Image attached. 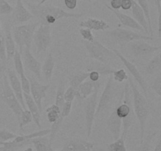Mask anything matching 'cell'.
<instances>
[{
  "label": "cell",
  "mask_w": 161,
  "mask_h": 151,
  "mask_svg": "<svg viewBox=\"0 0 161 151\" xmlns=\"http://www.w3.org/2000/svg\"><path fill=\"white\" fill-rule=\"evenodd\" d=\"M28 9L33 15L37 19L39 25H52L55 24L58 20L62 18L78 19L83 17V13H70L64 10L57 6L50 5H39L27 2Z\"/></svg>",
  "instance_id": "obj_1"
},
{
  "label": "cell",
  "mask_w": 161,
  "mask_h": 151,
  "mask_svg": "<svg viewBox=\"0 0 161 151\" xmlns=\"http://www.w3.org/2000/svg\"><path fill=\"white\" fill-rule=\"evenodd\" d=\"M127 80L130 85V91H131L132 98H133L134 113L139 123L140 143H142L144 139L146 124H147L148 118L150 114V106H149L147 98L144 94H142L133 79L131 77H128Z\"/></svg>",
  "instance_id": "obj_2"
},
{
  "label": "cell",
  "mask_w": 161,
  "mask_h": 151,
  "mask_svg": "<svg viewBox=\"0 0 161 151\" xmlns=\"http://www.w3.org/2000/svg\"><path fill=\"white\" fill-rule=\"evenodd\" d=\"M118 87L119 86L116 85V82L113 80L112 75H110L105 83V88L101 94L100 98L97 101L95 117H99L101 114L108 111L110 109L115 106L116 102L119 99H117Z\"/></svg>",
  "instance_id": "obj_3"
},
{
  "label": "cell",
  "mask_w": 161,
  "mask_h": 151,
  "mask_svg": "<svg viewBox=\"0 0 161 151\" xmlns=\"http://www.w3.org/2000/svg\"><path fill=\"white\" fill-rule=\"evenodd\" d=\"M39 25V23L38 21L28 24H21V25L14 26L11 30L14 40L15 43L18 46L19 52L20 54L22 53L23 49L25 47L31 49L33 35Z\"/></svg>",
  "instance_id": "obj_4"
},
{
  "label": "cell",
  "mask_w": 161,
  "mask_h": 151,
  "mask_svg": "<svg viewBox=\"0 0 161 151\" xmlns=\"http://www.w3.org/2000/svg\"><path fill=\"white\" fill-rule=\"evenodd\" d=\"M83 44L85 48L87 50L90 58L94 59L95 61L111 65V63L113 62L116 58H117L113 50L107 48L105 45H103L97 39H94L93 42L84 41Z\"/></svg>",
  "instance_id": "obj_5"
},
{
  "label": "cell",
  "mask_w": 161,
  "mask_h": 151,
  "mask_svg": "<svg viewBox=\"0 0 161 151\" xmlns=\"http://www.w3.org/2000/svg\"><path fill=\"white\" fill-rule=\"evenodd\" d=\"M3 89H2L1 93H0V98L12 110L17 123H19L20 115H21L22 112H23L24 108L22 107L21 104L20 103L18 99L17 98L15 94H14V91L11 89L10 85H9V81H8L6 73L3 76Z\"/></svg>",
  "instance_id": "obj_6"
},
{
  "label": "cell",
  "mask_w": 161,
  "mask_h": 151,
  "mask_svg": "<svg viewBox=\"0 0 161 151\" xmlns=\"http://www.w3.org/2000/svg\"><path fill=\"white\" fill-rule=\"evenodd\" d=\"M108 35L116 43L120 46L127 45L130 42L139 40V39H143V40H154L155 39L153 36H146V35L121 28H116L112 30L108 33Z\"/></svg>",
  "instance_id": "obj_7"
},
{
  "label": "cell",
  "mask_w": 161,
  "mask_h": 151,
  "mask_svg": "<svg viewBox=\"0 0 161 151\" xmlns=\"http://www.w3.org/2000/svg\"><path fill=\"white\" fill-rule=\"evenodd\" d=\"M127 45L130 54L135 58H148L160 50V46H153L143 39L132 41Z\"/></svg>",
  "instance_id": "obj_8"
},
{
  "label": "cell",
  "mask_w": 161,
  "mask_h": 151,
  "mask_svg": "<svg viewBox=\"0 0 161 151\" xmlns=\"http://www.w3.org/2000/svg\"><path fill=\"white\" fill-rule=\"evenodd\" d=\"M51 28L50 25H39L35 31L32 41L38 53L46 52L51 44Z\"/></svg>",
  "instance_id": "obj_9"
},
{
  "label": "cell",
  "mask_w": 161,
  "mask_h": 151,
  "mask_svg": "<svg viewBox=\"0 0 161 151\" xmlns=\"http://www.w3.org/2000/svg\"><path fill=\"white\" fill-rule=\"evenodd\" d=\"M99 90L94 91L91 95L86 98L84 105L85 124H86V131L87 137H90L92 134V127L95 119V113L97 109V98H98Z\"/></svg>",
  "instance_id": "obj_10"
},
{
  "label": "cell",
  "mask_w": 161,
  "mask_h": 151,
  "mask_svg": "<svg viewBox=\"0 0 161 151\" xmlns=\"http://www.w3.org/2000/svg\"><path fill=\"white\" fill-rule=\"evenodd\" d=\"M113 50L115 53V54L116 55V57L120 60V61L123 63V64L125 66L126 69H127V70H128V72L131 74V76H133V78L135 79V81H136L137 83H138V85L141 87L145 96L147 95V83H146V80H145V78L143 77V76L141 74V72H139L138 68H137L136 66H135V64H134L131 61H130L128 59H127L119 50H116V49H114V50Z\"/></svg>",
  "instance_id": "obj_11"
},
{
  "label": "cell",
  "mask_w": 161,
  "mask_h": 151,
  "mask_svg": "<svg viewBox=\"0 0 161 151\" xmlns=\"http://www.w3.org/2000/svg\"><path fill=\"white\" fill-rule=\"evenodd\" d=\"M30 82V94L37 105L39 111H42V100L47 95L50 85L42 84L32 76L28 77Z\"/></svg>",
  "instance_id": "obj_12"
},
{
  "label": "cell",
  "mask_w": 161,
  "mask_h": 151,
  "mask_svg": "<svg viewBox=\"0 0 161 151\" xmlns=\"http://www.w3.org/2000/svg\"><path fill=\"white\" fill-rule=\"evenodd\" d=\"M21 54H23L24 64L26 69L32 72L38 80H40L42 79V72H41L42 64L35 58L31 52V49L25 47Z\"/></svg>",
  "instance_id": "obj_13"
},
{
  "label": "cell",
  "mask_w": 161,
  "mask_h": 151,
  "mask_svg": "<svg viewBox=\"0 0 161 151\" xmlns=\"http://www.w3.org/2000/svg\"><path fill=\"white\" fill-rule=\"evenodd\" d=\"M6 75L7 76L8 81H9L10 87L12 91H14V94L16 95L17 98L21 104L22 107L24 109H26V105L25 104V101H24V96H23V90L21 87V83H20V79L17 76V73L14 69L8 68L6 69Z\"/></svg>",
  "instance_id": "obj_14"
},
{
  "label": "cell",
  "mask_w": 161,
  "mask_h": 151,
  "mask_svg": "<svg viewBox=\"0 0 161 151\" xmlns=\"http://www.w3.org/2000/svg\"><path fill=\"white\" fill-rule=\"evenodd\" d=\"M31 13L24 6L22 0H17L16 6L12 12V20L14 25L26 23L33 18Z\"/></svg>",
  "instance_id": "obj_15"
},
{
  "label": "cell",
  "mask_w": 161,
  "mask_h": 151,
  "mask_svg": "<svg viewBox=\"0 0 161 151\" xmlns=\"http://www.w3.org/2000/svg\"><path fill=\"white\" fill-rule=\"evenodd\" d=\"M94 146V144L91 142L77 137V138H71L68 139L63 146V149L67 151H91Z\"/></svg>",
  "instance_id": "obj_16"
},
{
  "label": "cell",
  "mask_w": 161,
  "mask_h": 151,
  "mask_svg": "<svg viewBox=\"0 0 161 151\" xmlns=\"http://www.w3.org/2000/svg\"><path fill=\"white\" fill-rule=\"evenodd\" d=\"M102 83L100 80L98 81H91V80H86L83 81L80 86L77 87L75 97L80 100H84L87 98L90 95L93 94L94 91L100 89Z\"/></svg>",
  "instance_id": "obj_17"
},
{
  "label": "cell",
  "mask_w": 161,
  "mask_h": 151,
  "mask_svg": "<svg viewBox=\"0 0 161 151\" xmlns=\"http://www.w3.org/2000/svg\"><path fill=\"white\" fill-rule=\"evenodd\" d=\"M107 128L109 131L113 139L116 140L119 138L121 134V128H122V120L117 116L115 108L113 107V110L108 118L106 120Z\"/></svg>",
  "instance_id": "obj_18"
},
{
  "label": "cell",
  "mask_w": 161,
  "mask_h": 151,
  "mask_svg": "<svg viewBox=\"0 0 161 151\" xmlns=\"http://www.w3.org/2000/svg\"><path fill=\"white\" fill-rule=\"evenodd\" d=\"M106 7L111 11L112 13L115 14L116 16V17L119 20L120 25H124V26L128 27V28H132V29H135L137 31H144V29H143L142 27L133 18L130 16L127 15V14H123V13L119 12V10H116V9H113L112 8H110V6L108 5L105 4Z\"/></svg>",
  "instance_id": "obj_19"
},
{
  "label": "cell",
  "mask_w": 161,
  "mask_h": 151,
  "mask_svg": "<svg viewBox=\"0 0 161 151\" xmlns=\"http://www.w3.org/2000/svg\"><path fill=\"white\" fill-rule=\"evenodd\" d=\"M23 96L26 108H28V110L31 113L33 121L36 124L38 128L41 129V112L39 111L37 105L36 104L35 101L33 100L31 94L23 92Z\"/></svg>",
  "instance_id": "obj_20"
},
{
  "label": "cell",
  "mask_w": 161,
  "mask_h": 151,
  "mask_svg": "<svg viewBox=\"0 0 161 151\" xmlns=\"http://www.w3.org/2000/svg\"><path fill=\"white\" fill-rule=\"evenodd\" d=\"M5 51H6V62L13 59L16 51V43L12 36V31L9 25H6L5 27V39H4Z\"/></svg>",
  "instance_id": "obj_21"
},
{
  "label": "cell",
  "mask_w": 161,
  "mask_h": 151,
  "mask_svg": "<svg viewBox=\"0 0 161 151\" xmlns=\"http://www.w3.org/2000/svg\"><path fill=\"white\" fill-rule=\"evenodd\" d=\"M79 25L81 28H86L90 30H94V31H105L110 28L108 23L104 20L93 18V17H89L86 20H82L80 22Z\"/></svg>",
  "instance_id": "obj_22"
},
{
  "label": "cell",
  "mask_w": 161,
  "mask_h": 151,
  "mask_svg": "<svg viewBox=\"0 0 161 151\" xmlns=\"http://www.w3.org/2000/svg\"><path fill=\"white\" fill-rule=\"evenodd\" d=\"M131 1V12L133 15V18L141 25L144 29V31L146 33H149V25L146 20V16L141 6L138 4L135 0H130Z\"/></svg>",
  "instance_id": "obj_23"
},
{
  "label": "cell",
  "mask_w": 161,
  "mask_h": 151,
  "mask_svg": "<svg viewBox=\"0 0 161 151\" xmlns=\"http://www.w3.org/2000/svg\"><path fill=\"white\" fill-rule=\"evenodd\" d=\"M86 69V72H91V71H95V72H98L100 76H110L113 73L115 70L109 64L100 62L98 61H91L87 64Z\"/></svg>",
  "instance_id": "obj_24"
},
{
  "label": "cell",
  "mask_w": 161,
  "mask_h": 151,
  "mask_svg": "<svg viewBox=\"0 0 161 151\" xmlns=\"http://www.w3.org/2000/svg\"><path fill=\"white\" fill-rule=\"evenodd\" d=\"M55 67V61L54 58L53 57L51 53H49L46 57V59L44 61L43 64L41 68V72L43 76L44 80L47 82L50 81L53 76V70Z\"/></svg>",
  "instance_id": "obj_25"
},
{
  "label": "cell",
  "mask_w": 161,
  "mask_h": 151,
  "mask_svg": "<svg viewBox=\"0 0 161 151\" xmlns=\"http://www.w3.org/2000/svg\"><path fill=\"white\" fill-rule=\"evenodd\" d=\"M161 69V54L158 53L153 57L145 68V73L148 76H153L160 73Z\"/></svg>",
  "instance_id": "obj_26"
},
{
  "label": "cell",
  "mask_w": 161,
  "mask_h": 151,
  "mask_svg": "<svg viewBox=\"0 0 161 151\" xmlns=\"http://www.w3.org/2000/svg\"><path fill=\"white\" fill-rule=\"evenodd\" d=\"M31 143L36 148V151H52L51 143L50 139L46 135L39 136L31 139Z\"/></svg>",
  "instance_id": "obj_27"
},
{
  "label": "cell",
  "mask_w": 161,
  "mask_h": 151,
  "mask_svg": "<svg viewBox=\"0 0 161 151\" xmlns=\"http://www.w3.org/2000/svg\"><path fill=\"white\" fill-rule=\"evenodd\" d=\"M31 141L16 143L14 139L8 142H0V151H17L20 148L31 144Z\"/></svg>",
  "instance_id": "obj_28"
},
{
  "label": "cell",
  "mask_w": 161,
  "mask_h": 151,
  "mask_svg": "<svg viewBox=\"0 0 161 151\" xmlns=\"http://www.w3.org/2000/svg\"><path fill=\"white\" fill-rule=\"evenodd\" d=\"M89 76V72L86 71H79L72 75L69 78V85L72 87L77 89L79 86Z\"/></svg>",
  "instance_id": "obj_29"
},
{
  "label": "cell",
  "mask_w": 161,
  "mask_h": 151,
  "mask_svg": "<svg viewBox=\"0 0 161 151\" xmlns=\"http://www.w3.org/2000/svg\"><path fill=\"white\" fill-rule=\"evenodd\" d=\"M137 3H138V4L141 6L143 12H144L146 20H147L148 25H149V33L151 36H153V31L152 20H151V17H150V10H149V3H148L147 0H137Z\"/></svg>",
  "instance_id": "obj_30"
},
{
  "label": "cell",
  "mask_w": 161,
  "mask_h": 151,
  "mask_svg": "<svg viewBox=\"0 0 161 151\" xmlns=\"http://www.w3.org/2000/svg\"><path fill=\"white\" fill-rule=\"evenodd\" d=\"M46 112L47 113V119L50 124H53V122H55L61 115V109L57 106L55 104H53L50 106L47 107Z\"/></svg>",
  "instance_id": "obj_31"
},
{
  "label": "cell",
  "mask_w": 161,
  "mask_h": 151,
  "mask_svg": "<svg viewBox=\"0 0 161 151\" xmlns=\"http://www.w3.org/2000/svg\"><path fill=\"white\" fill-rule=\"evenodd\" d=\"M125 135H121L114 143L108 146V151H127L125 146Z\"/></svg>",
  "instance_id": "obj_32"
},
{
  "label": "cell",
  "mask_w": 161,
  "mask_h": 151,
  "mask_svg": "<svg viewBox=\"0 0 161 151\" xmlns=\"http://www.w3.org/2000/svg\"><path fill=\"white\" fill-rule=\"evenodd\" d=\"M13 60H14V67H15V72L18 75V76H20L21 75L25 74V69H24L22 57L20 53L19 52V50H16L15 53H14V57H13Z\"/></svg>",
  "instance_id": "obj_33"
},
{
  "label": "cell",
  "mask_w": 161,
  "mask_h": 151,
  "mask_svg": "<svg viewBox=\"0 0 161 151\" xmlns=\"http://www.w3.org/2000/svg\"><path fill=\"white\" fill-rule=\"evenodd\" d=\"M64 118L63 116H61L60 115L59 118L55 122H53V124H51V127L50 128V136H49V139H50V143H53V140H54L55 136H56L57 133L59 131V130L61 129V126H62L63 121H64Z\"/></svg>",
  "instance_id": "obj_34"
},
{
  "label": "cell",
  "mask_w": 161,
  "mask_h": 151,
  "mask_svg": "<svg viewBox=\"0 0 161 151\" xmlns=\"http://www.w3.org/2000/svg\"><path fill=\"white\" fill-rule=\"evenodd\" d=\"M157 134V131L151 132L146 136V138L143 139V141L140 143V146L136 149V150L131 151H150L151 149V143H152L153 139L156 135Z\"/></svg>",
  "instance_id": "obj_35"
},
{
  "label": "cell",
  "mask_w": 161,
  "mask_h": 151,
  "mask_svg": "<svg viewBox=\"0 0 161 151\" xmlns=\"http://www.w3.org/2000/svg\"><path fill=\"white\" fill-rule=\"evenodd\" d=\"M64 85L63 82H60L59 86H58V90L56 92V97H55V105L59 107L61 109L64 103Z\"/></svg>",
  "instance_id": "obj_36"
},
{
  "label": "cell",
  "mask_w": 161,
  "mask_h": 151,
  "mask_svg": "<svg viewBox=\"0 0 161 151\" xmlns=\"http://www.w3.org/2000/svg\"><path fill=\"white\" fill-rule=\"evenodd\" d=\"M33 121L32 116H31V113L28 111V109H24L23 112H22L21 115H20V121H19V127H20V130H23L24 127L26 125H28V124L31 123Z\"/></svg>",
  "instance_id": "obj_37"
},
{
  "label": "cell",
  "mask_w": 161,
  "mask_h": 151,
  "mask_svg": "<svg viewBox=\"0 0 161 151\" xmlns=\"http://www.w3.org/2000/svg\"><path fill=\"white\" fill-rule=\"evenodd\" d=\"M113 80L116 83H123L125 80H127L128 76L127 72L124 69H119L118 70H114L113 73L112 74Z\"/></svg>",
  "instance_id": "obj_38"
},
{
  "label": "cell",
  "mask_w": 161,
  "mask_h": 151,
  "mask_svg": "<svg viewBox=\"0 0 161 151\" xmlns=\"http://www.w3.org/2000/svg\"><path fill=\"white\" fill-rule=\"evenodd\" d=\"M150 87L158 96H161V76L160 73L157 74L150 84Z\"/></svg>",
  "instance_id": "obj_39"
},
{
  "label": "cell",
  "mask_w": 161,
  "mask_h": 151,
  "mask_svg": "<svg viewBox=\"0 0 161 151\" xmlns=\"http://www.w3.org/2000/svg\"><path fill=\"white\" fill-rule=\"evenodd\" d=\"M14 7L6 0H0V14L9 15L12 14Z\"/></svg>",
  "instance_id": "obj_40"
},
{
  "label": "cell",
  "mask_w": 161,
  "mask_h": 151,
  "mask_svg": "<svg viewBox=\"0 0 161 151\" xmlns=\"http://www.w3.org/2000/svg\"><path fill=\"white\" fill-rule=\"evenodd\" d=\"M18 135L14 133V132L8 131L6 129H2L0 130V142H8L11 141Z\"/></svg>",
  "instance_id": "obj_41"
},
{
  "label": "cell",
  "mask_w": 161,
  "mask_h": 151,
  "mask_svg": "<svg viewBox=\"0 0 161 151\" xmlns=\"http://www.w3.org/2000/svg\"><path fill=\"white\" fill-rule=\"evenodd\" d=\"M80 34L81 35L82 38H83L85 41H87V42H93V41L94 40V35H93L92 31H91V30L88 29V28H80Z\"/></svg>",
  "instance_id": "obj_42"
},
{
  "label": "cell",
  "mask_w": 161,
  "mask_h": 151,
  "mask_svg": "<svg viewBox=\"0 0 161 151\" xmlns=\"http://www.w3.org/2000/svg\"><path fill=\"white\" fill-rule=\"evenodd\" d=\"M19 79H20V83H21L23 92L26 93V94H30V82L25 73L19 76Z\"/></svg>",
  "instance_id": "obj_43"
},
{
  "label": "cell",
  "mask_w": 161,
  "mask_h": 151,
  "mask_svg": "<svg viewBox=\"0 0 161 151\" xmlns=\"http://www.w3.org/2000/svg\"><path fill=\"white\" fill-rule=\"evenodd\" d=\"M75 94H76V91H75V88L69 87V88H67L66 91H64V101L65 102H72L75 98Z\"/></svg>",
  "instance_id": "obj_44"
},
{
  "label": "cell",
  "mask_w": 161,
  "mask_h": 151,
  "mask_svg": "<svg viewBox=\"0 0 161 151\" xmlns=\"http://www.w3.org/2000/svg\"><path fill=\"white\" fill-rule=\"evenodd\" d=\"M72 107V102H64V105L61 109V116L64 118L67 117L71 113Z\"/></svg>",
  "instance_id": "obj_45"
},
{
  "label": "cell",
  "mask_w": 161,
  "mask_h": 151,
  "mask_svg": "<svg viewBox=\"0 0 161 151\" xmlns=\"http://www.w3.org/2000/svg\"><path fill=\"white\" fill-rule=\"evenodd\" d=\"M0 58L6 62V51H5V45H4V38L3 36V31H2L1 21H0Z\"/></svg>",
  "instance_id": "obj_46"
},
{
  "label": "cell",
  "mask_w": 161,
  "mask_h": 151,
  "mask_svg": "<svg viewBox=\"0 0 161 151\" xmlns=\"http://www.w3.org/2000/svg\"><path fill=\"white\" fill-rule=\"evenodd\" d=\"M6 62L3 61L1 58H0V85H1L2 80H3V76L6 73Z\"/></svg>",
  "instance_id": "obj_47"
},
{
  "label": "cell",
  "mask_w": 161,
  "mask_h": 151,
  "mask_svg": "<svg viewBox=\"0 0 161 151\" xmlns=\"http://www.w3.org/2000/svg\"><path fill=\"white\" fill-rule=\"evenodd\" d=\"M64 5L69 9H75L77 6V0H64Z\"/></svg>",
  "instance_id": "obj_48"
},
{
  "label": "cell",
  "mask_w": 161,
  "mask_h": 151,
  "mask_svg": "<svg viewBox=\"0 0 161 151\" xmlns=\"http://www.w3.org/2000/svg\"><path fill=\"white\" fill-rule=\"evenodd\" d=\"M121 3L122 0H111L110 3V8L113 9H116V10H119L121 8Z\"/></svg>",
  "instance_id": "obj_49"
},
{
  "label": "cell",
  "mask_w": 161,
  "mask_h": 151,
  "mask_svg": "<svg viewBox=\"0 0 161 151\" xmlns=\"http://www.w3.org/2000/svg\"><path fill=\"white\" fill-rule=\"evenodd\" d=\"M88 78L91 81H98V80H100V75H99L98 72H95V71H91L89 72Z\"/></svg>",
  "instance_id": "obj_50"
},
{
  "label": "cell",
  "mask_w": 161,
  "mask_h": 151,
  "mask_svg": "<svg viewBox=\"0 0 161 151\" xmlns=\"http://www.w3.org/2000/svg\"><path fill=\"white\" fill-rule=\"evenodd\" d=\"M153 151H161V141L160 139L158 140L157 145H156L155 148H154Z\"/></svg>",
  "instance_id": "obj_51"
},
{
  "label": "cell",
  "mask_w": 161,
  "mask_h": 151,
  "mask_svg": "<svg viewBox=\"0 0 161 151\" xmlns=\"http://www.w3.org/2000/svg\"><path fill=\"white\" fill-rule=\"evenodd\" d=\"M47 1H48V0H41V1L39 2V3H38V4H39V5H43L44 3H47ZM86 1L90 2V3H92V2L95 1V0H86Z\"/></svg>",
  "instance_id": "obj_52"
},
{
  "label": "cell",
  "mask_w": 161,
  "mask_h": 151,
  "mask_svg": "<svg viewBox=\"0 0 161 151\" xmlns=\"http://www.w3.org/2000/svg\"><path fill=\"white\" fill-rule=\"evenodd\" d=\"M23 151H33V149L31 147H28V148H26L25 149H24Z\"/></svg>",
  "instance_id": "obj_53"
},
{
  "label": "cell",
  "mask_w": 161,
  "mask_h": 151,
  "mask_svg": "<svg viewBox=\"0 0 161 151\" xmlns=\"http://www.w3.org/2000/svg\"><path fill=\"white\" fill-rule=\"evenodd\" d=\"M52 151H67V150H64V149H61V150H52Z\"/></svg>",
  "instance_id": "obj_54"
},
{
  "label": "cell",
  "mask_w": 161,
  "mask_h": 151,
  "mask_svg": "<svg viewBox=\"0 0 161 151\" xmlns=\"http://www.w3.org/2000/svg\"><path fill=\"white\" fill-rule=\"evenodd\" d=\"M76 151H84V150H76Z\"/></svg>",
  "instance_id": "obj_55"
}]
</instances>
